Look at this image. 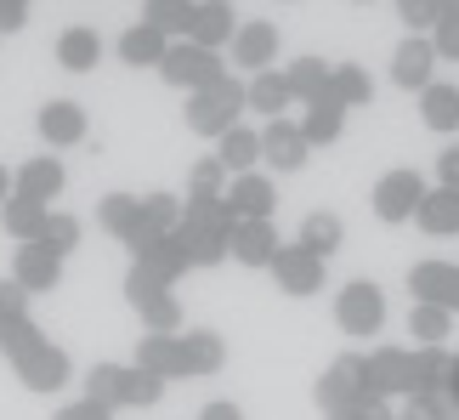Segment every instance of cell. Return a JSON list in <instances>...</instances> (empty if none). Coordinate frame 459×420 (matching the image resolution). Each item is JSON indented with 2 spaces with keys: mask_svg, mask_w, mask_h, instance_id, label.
Masks as SVG:
<instances>
[{
  "mask_svg": "<svg viewBox=\"0 0 459 420\" xmlns=\"http://www.w3.org/2000/svg\"><path fill=\"white\" fill-rule=\"evenodd\" d=\"M0 353L6 363L17 370L29 392H63L68 381H74V363L57 341H46V329L34 319H17V324H0Z\"/></svg>",
  "mask_w": 459,
  "mask_h": 420,
  "instance_id": "6da1fadb",
  "label": "cell"
},
{
  "mask_svg": "<svg viewBox=\"0 0 459 420\" xmlns=\"http://www.w3.org/2000/svg\"><path fill=\"white\" fill-rule=\"evenodd\" d=\"M233 227H238V216L221 199H182L176 239H182V250H187V267H216V261H227Z\"/></svg>",
  "mask_w": 459,
  "mask_h": 420,
  "instance_id": "7a4b0ae2",
  "label": "cell"
},
{
  "mask_svg": "<svg viewBox=\"0 0 459 420\" xmlns=\"http://www.w3.org/2000/svg\"><path fill=\"white\" fill-rule=\"evenodd\" d=\"M85 398L102 409H153L159 398H165V381L136 370V363H97L91 375H85Z\"/></svg>",
  "mask_w": 459,
  "mask_h": 420,
  "instance_id": "3957f363",
  "label": "cell"
},
{
  "mask_svg": "<svg viewBox=\"0 0 459 420\" xmlns=\"http://www.w3.org/2000/svg\"><path fill=\"white\" fill-rule=\"evenodd\" d=\"M250 109V85H244L238 74H221L216 85H204V92H193L187 97V109H182V119H187V131L193 136H227L238 126V114Z\"/></svg>",
  "mask_w": 459,
  "mask_h": 420,
  "instance_id": "277c9868",
  "label": "cell"
},
{
  "mask_svg": "<svg viewBox=\"0 0 459 420\" xmlns=\"http://www.w3.org/2000/svg\"><path fill=\"white\" fill-rule=\"evenodd\" d=\"M126 302L136 307V319H143L148 336H182V302L170 295L165 278L131 267V273H126Z\"/></svg>",
  "mask_w": 459,
  "mask_h": 420,
  "instance_id": "5b68a950",
  "label": "cell"
},
{
  "mask_svg": "<svg viewBox=\"0 0 459 420\" xmlns=\"http://www.w3.org/2000/svg\"><path fill=\"white\" fill-rule=\"evenodd\" d=\"M159 74H165V85H176V92L193 97V92H204V85H216L227 74V63H221V51H204V46H193V40H170Z\"/></svg>",
  "mask_w": 459,
  "mask_h": 420,
  "instance_id": "8992f818",
  "label": "cell"
},
{
  "mask_svg": "<svg viewBox=\"0 0 459 420\" xmlns=\"http://www.w3.org/2000/svg\"><path fill=\"white\" fill-rule=\"evenodd\" d=\"M363 387L375 398H409L414 392V353L409 346H375V353L363 358Z\"/></svg>",
  "mask_w": 459,
  "mask_h": 420,
  "instance_id": "52a82bcc",
  "label": "cell"
},
{
  "mask_svg": "<svg viewBox=\"0 0 459 420\" xmlns=\"http://www.w3.org/2000/svg\"><path fill=\"white\" fill-rule=\"evenodd\" d=\"M334 324H341L346 336H380V324H385V295H380V284H368V278L346 284L341 295H334Z\"/></svg>",
  "mask_w": 459,
  "mask_h": 420,
  "instance_id": "ba28073f",
  "label": "cell"
},
{
  "mask_svg": "<svg viewBox=\"0 0 459 420\" xmlns=\"http://www.w3.org/2000/svg\"><path fill=\"white\" fill-rule=\"evenodd\" d=\"M420 199H426V177L409 165H397V171H385V177L375 182V194H368V205H375V216L380 222H409Z\"/></svg>",
  "mask_w": 459,
  "mask_h": 420,
  "instance_id": "9c48e42d",
  "label": "cell"
},
{
  "mask_svg": "<svg viewBox=\"0 0 459 420\" xmlns=\"http://www.w3.org/2000/svg\"><path fill=\"white\" fill-rule=\"evenodd\" d=\"M267 273H273V284L284 295H317L324 290V256H312L307 244H278Z\"/></svg>",
  "mask_w": 459,
  "mask_h": 420,
  "instance_id": "30bf717a",
  "label": "cell"
},
{
  "mask_svg": "<svg viewBox=\"0 0 459 420\" xmlns=\"http://www.w3.org/2000/svg\"><path fill=\"white\" fill-rule=\"evenodd\" d=\"M363 392H368V387H363V358H358V353L334 358L329 370L317 375V387H312V398H317V409H324V415H334V409H351Z\"/></svg>",
  "mask_w": 459,
  "mask_h": 420,
  "instance_id": "8fae6325",
  "label": "cell"
},
{
  "mask_svg": "<svg viewBox=\"0 0 459 420\" xmlns=\"http://www.w3.org/2000/svg\"><path fill=\"white\" fill-rule=\"evenodd\" d=\"M409 290H414V302H426V307L459 312V267H454V261H414V267H409Z\"/></svg>",
  "mask_w": 459,
  "mask_h": 420,
  "instance_id": "7c38bea8",
  "label": "cell"
},
{
  "mask_svg": "<svg viewBox=\"0 0 459 420\" xmlns=\"http://www.w3.org/2000/svg\"><path fill=\"white\" fill-rule=\"evenodd\" d=\"M227 210H233L238 222H273L278 210V194H273V177H261V171H244V177L227 182Z\"/></svg>",
  "mask_w": 459,
  "mask_h": 420,
  "instance_id": "4fadbf2b",
  "label": "cell"
},
{
  "mask_svg": "<svg viewBox=\"0 0 459 420\" xmlns=\"http://www.w3.org/2000/svg\"><path fill=\"white\" fill-rule=\"evenodd\" d=\"M437 46H431V34H409L397 51H392V80L403 85V92H426L431 74H437Z\"/></svg>",
  "mask_w": 459,
  "mask_h": 420,
  "instance_id": "5bb4252c",
  "label": "cell"
},
{
  "mask_svg": "<svg viewBox=\"0 0 459 420\" xmlns=\"http://www.w3.org/2000/svg\"><path fill=\"white\" fill-rule=\"evenodd\" d=\"M233 34H238V12L227 0H193V23H187L193 46L221 51V46H233Z\"/></svg>",
  "mask_w": 459,
  "mask_h": 420,
  "instance_id": "9a60e30c",
  "label": "cell"
},
{
  "mask_svg": "<svg viewBox=\"0 0 459 420\" xmlns=\"http://www.w3.org/2000/svg\"><path fill=\"white\" fill-rule=\"evenodd\" d=\"M131 267H143L153 278H165V284H176V278L187 273V250H182V239H176V233H159V239L131 244Z\"/></svg>",
  "mask_w": 459,
  "mask_h": 420,
  "instance_id": "2e32d148",
  "label": "cell"
},
{
  "mask_svg": "<svg viewBox=\"0 0 459 420\" xmlns=\"http://www.w3.org/2000/svg\"><path fill=\"white\" fill-rule=\"evenodd\" d=\"M273 57H278V23H267V17L238 23V34H233V63L250 68V74H261V68H273Z\"/></svg>",
  "mask_w": 459,
  "mask_h": 420,
  "instance_id": "e0dca14e",
  "label": "cell"
},
{
  "mask_svg": "<svg viewBox=\"0 0 459 420\" xmlns=\"http://www.w3.org/2000/svg\"><path fill=\"white\" fill-rule=\"evenodd\" d=\"M312 143L301 136V126H290V119H267V131H261V160L273 171H301L307 165Z\"/></svg>",
  "mask_w": 459,
  "mask_h": 420,
  "instance_id": "ac0fdd59",
  "label": "cell"
},
{
  "mask_svg": "<svg viewBox=\"0 0 459 420\" xmlns=\"http://www.w3.org/2000/svg\"><path fill=\"white\" fill-rule=\"evenodd\" d=\"M63 165L51 160V153H34V160H23L17 165V177H12V194H23V199H34V205H46L51 210V199L63 194Z\"/></svg>",
  "mask_w": 459,
  "mask_h": 420,
  "instance_id": "d6986e66",
  "label": "cell"
},
{
  "mask_svg": "<svg viewBox=\"0 0 459 420\" xmlns=\"http://www.w3.org/2000/svg\"><path fill=\"white\" fill-rule=\"evenodd\" d=\"M12 278H17L29 295H34V290H57V284H63V256H51L46 244H17Z\"/></svg>",
  "mask_w": 459,
  "mask_h": 420,
  "instance_id": "ffe728a7",
  "label": "cell"
},
{
  "mask_svg": "<svg viewBox=\"0 0 459 420\" xmlns=\"http://www.w3.org/2000/svg\"><path fill=\"white\" fill-rule=\"evenodd\" d=\"M136 370H148L159 381H182L187 375V353H182V336H143L136 341Z\"/></svg>",
  "mask_w": 459,
  "mask_h": 420,
  "instance_id": "44dd1931",
  "label": "cell"
},
{
  "mask_svg": "<svg viewBox=\"0 0 459 420\" xmlns=\"http://www.w3.org/2000/svg\"><path fill=\"white\" fill-rule=\"evenodd\" d=\"M34 126H40V143H51V148H74V143H85V109H80V102H68V97L46 102Z\"/></svg>",
  "mask_w": 459,
  "mask_h": 420,
  "instance_id": "7402d4cb",
  "label": "cell"
},
{
  "mask_svg": "<svg viewBox=\"0 0 459 420\" xmlns=\"http://www.w3.org/2000/svg\"><path fill=\"white\" fill-rule=\"evenodd\" d=\"M227 256H233L238 267H273V256H278L273 222H238V227H233V244H227Z\"/></svg>",
  "mask_w": 459,
  "mask_h": 420,
  "instance_id": "603a6c76",
  "label": "cell"
},
{
  "mask_svg": "<svg viewBox=\"0 0 459 420\" xmlns=\"http://www.w3.org/2000/svg\"><path fill=\"white\" fill-rule=\"evenodd\" d=\"M97 222H102V233H114L131 250V244L143 239V199H136V194H108L97 205Z\"/></svg>",
  "mask_w": 459,
  "mask_h": 420,
  "instance_id": "cb8c5ba5",
  "label": "cell"
},
{
  "mask_svg": "<svg viewBox=\"0 0 459 420\" xmlns=\"http://www.w3.org/2000/svg\"><path fill=\"white\" fill-rule=\"evenodd\" d=\"M414 222H420V233H431V239L459 233V188H426Z\"/></svg>",
  "mask_w": 459,
  "mask_h": 420,
  "instance_id": "d4e9b609",
  "label": "cell"
},
{
  "mask_svg": "<svg viewBox=\"0 0 459 420\" xmlns=\"http://www.w3.org/2000/svg\"><path fill=\"white\" fill-rule=\"evenodd\" d=\"M165 51H170V40L159 29H148V23H131L119 34V63H131V68H159Z\"/></svg>",
  "mask_w": 459,
  "mask_h": 420,
  "instance_id": "484cf974",
  "label": "cell"
},
{
  "mask_svg": "<svg viewBox=\"0 0 459 420\" xmlns=\"http://www.w3.org/2000/svg\"><path fill=\"white\" fill-rule=\"evenodd\" d=\"M216 160L227 165V177H244V171H255V160H261V131L233 126L227 136H216Z\"/></svg>",
  "mask_w": 459,
  "mask_h": 420,
  "instance_id": "4316f807",
  "label": "cell"
},
{
  "mask_svg": "<svg viewBox=\"0 0 459 420\" xmlns=\"http://www.w3.org/2000/svg\"><path fill=\"white\" fill-rule=\"evenodd\" d=\"M46 216H51V210L34 205V199H23V194H12L6 205H0V227H6V239H17V244H34V239H40Z\"/></svg>",
  "mask_w": 459,
  "mask_h": 420,
  "instance_id": "83f0119b",
  "label": "cell"
},
{
  "mask_svg": "<svg viewBox=\"0 0 459 420\" xmlns=\"http://www.w3.org/2000/svg\"><path fill=\"white\" fill-rule=\"evenodd\" d=\"M284 80H290V97L301 102V109H312L317 97H329V63L324 57H295L284 68Z\"/></svg>",
  "mask_w": 459,
  "mask_h": 420,
  "instance_id": "f1b7e54d",
  "label": "cell"
},
{
  "mask_svg": "<svg viewBox=\"0 0 459 420\" xmlns=\"http://www.w3.org/2000/svg\"><path fill=\"white\" fill-rule=\"evenodd\" d=\"M57 63H63V68H74V74L97 68V63H102V40H97V29H85V23L63 29V34H57Z\"/></svg>",
  "mask_w": 459,
  "mask_h": 420,
  "instance_id": "f546056e",
  "label": "cell"
},
{
  "mask_svg": "<svg viewBox=\"0 0 459 420\" xmlns=\"http://www.w3.org/2000/svg\"><path fill=\"white\" fill-rule=\"evenodd\" d=\"M341 131H346V109L334 97H317L307 109V119H301V136L312 148H329V143H341Z\"/></svg>",
  "mask_w": 459,
  "mask_h": 420,
  "instance_id": "4dcf8cb0",
  "label": "cell"
},
{
  "mask_svg": "<svg viewBox=\"0 0 459 420\" xmlns=\"http://www.w3.org/2000/svg\"><path fill=\"white\" fill-rule=\"evenodd\" d=\"M290 80H284V68H261V74H250V109H261L267 119H284L290 109Z\"/></svg>",
  "mask_w": 459,
  "mask_h": 420,
  "instance_id": "1f68e13d",
  "label": "cell"
},
{
  "mask_svg": "<svg viewBox=\"0 0 459 420\" xmlns=\"http://www.w3.org/2000/svg\"><path fill=\"white\" fill-rule=\"evenodd\" d=\"M182 353H187V375H216L227 363V341L216 336V329H187Z\"/></svg>",
  "mask_w": 459,
  "mask_h": 420,
  "instance_id": "d6a6232c",
  "label": "cell"
},
{
  "mask_svg": "<svg viewBox=\"0 0 459 420\" xmlns=\"http://www.w3.org/2000/svg\"><path fill=\"white\" fill-rule=\"evenodd\" d=\"M420 119H426L431 131H459V85H426L420 92Z\"/></svg>",
  "mask_w": 459,
  "mask_h": 420,
  "instance_id": "836d02e7",
  "label": "cell"
},
{
  "mask_svg": "<svg viewBox=\"0 0 459 420\" xmlns=\"http://www.w3.org/2000/svg\"><path fill=\"white\" fill-rule=\"evenodd\" d=\"M329 97L341 102V109H363V102L375 97V80H368L358 63H329Z\"/></svg>",
  "mask_w": 459,
  "mask_h": 420,
  "instance_id": "e575fe53",
  "label": "cell"
},
{
  "mask_svg": "<svg viewBox=\"0 0 459 420\" xmlns=\"http://www.w3.org/2000/svg\"><path fill=\"white\" fill-rule=\"evenodd\" d=\"M143 23H148V29H159L165 40H187L193 0H143Z\"/></svg>",
  "mask_w": 459,
  "mask_h": 420,
  "instance_id": "d590c367",
  "label": "cell"
},
{
  "mask_svg": "<svg viewBox=\"0 0 459 420\" xmlns=\"http://www.w3.org/2000/svg\"><path fill=\"white\" fill-rule=\"evenodd\" d=\"M341 239H346V222L329 216V210H312V216L301 222V239H295V244H307L312 256H334V250H341Z\"/></svg>",
  "mask_w": 459,
  "mask_h": 420,
  "instance_id": "8d00e7d4",
  "label": "cell"
},
{
  "mask_svg": "<svg viewBox=\"0 0 459 420\" xmlns=\"http://www.w3.org/2000/svg\"><path fill=\"white\" fill-rule=\"evenodd\" d=\"M448 363H454V353H443V346H420L414 353V392H448Z\"/></svg>",
  "mask_w": 459,
  "mask_h": 420,
  "instance_id": "74e56055",
  "label": "cell"
},
{
  "mask_svg": "<svg viewBox=\"0 0 459 420\" xmlns=\"http://www.w3.org/2000/svg\"><path fill=\"white\" fill-rule=\"evenodd\" d=\"M227 165L216 160V153H204V160H193L187 171V199H227Z\"/></svg>",
  "mask_w": 459,
  "mask_h": 420,
  "instance_id": "f35d334b",
  "label": "cell"
},
{
  "mask_svg": "<svg viewBox=\"0 0 459 420\" xmlns=\"http://www.w3.org/2000/svg\"><path fill=\"white\" fill-rule=\"evenodd\" d=\"M182 227V199H170V194H148L143 199V239H159V233H176ZM136 239V244H143Z\"/></svg>",
  "mask_w": 459,
  "mask_h": 420,
  "instance_id": "ab89813d",
  "label": "cell"
},
{
  "mask_svg": "<svg viewBox=\"0 0 459 420\" xmlns=\"http://www.w3.org/2000/svg\"><path fill=\"white\" fill-rule=\"evenodd\" d=\"M34 244H46L51 256H68V250L80 244V216H68V210H51V216H46V227H40V239H34Z\"/></svg>",
  "mask_w": 459,
  "mask_h": 420,
  "instance_id": "60d3db41",
  "label": "cell"
},
{
  "mask_svg": "<svg viewBox=\"0 0 459 420\" xmlns=\"http://www.w3.org/2000/svg\"><path fill=\"white\" fill-rule=\"evenodd\" d=\"M448 319H454V312L414 302V312H409V336H420V346H443V341H448Z\"/></svg>",
  "mask_w": 459,
  "mask_h": 420,
  "instance_id": "b9f144b4",
  "label": "cell"
},
{
  "mask_svg": "<svg viewBox=\"0 0 459 420\" xmlns=\"http://www.w3.org/2000/svg\"><path fill=\"white\" fill-rule=\"evenodd\" d=\"M409 415L414 420H459V409L448 404V392H414L409 398Z\"/></svg>",
  "mask_w": 459,
  "mask_h": 420,
  "instance_id": "7bdbcfd3",
  "label": "cell"
},
{
  "mask_svg": "<svg viewBox=\"0 0 459 420\" xmlns=\"http://www.w3.org/2000/svg\"><path fill=\"white\" fill-rule=\"evenodd\" d=\"M29 319V290L17 278H0V324H17Z\"/></svg>",
  "mask_w": 459,
  "mask_h": 420,
  "instance_id": "ee69618b",
  "label": "cell"
},
{
  "mask_svg": "<svg viewBox=\"0 0 459 420\" xmlns=\"http://www.w3.org/2000/svg\"><path fill=\"white\" fill-rule=\"evenodd\" d=\"M324 420H392V404H385V398H375V392H363L351 409H334V415H324Z\"/></svg>",
  "mask_w": 459,
  "mask_h": 420,
  "instance_id": "f6af8a7d",
  "label": "cell"
},
{
  "mask_svg": "<svg viewBox=\"0 0 459 420\" xmlns=\"http://www.w3.org/2000/svg\"><path fill=\"white\" fill-rule=\"evenodd\" d=\"M392 6H397V17H403L414 34H420V29H437V0H392Z\"/></svg>",
  "mask_w": 459,
  "mask_h": 420,
  "instance_id": "bcb514c9",
  "label": "cell"
},
{
  "mask_svg": "<svg viewBox=\"0 0 459 420\" xmlns=\"http://www.w3.org/2000/svg\"><path fill=\"white\" fill-rule=\"evenodd\" d=\"M431 46H437V57H443V63H459V17L431 29Z\"/></svg>",
  "mask_w": 459,
  "mask_h": 420,
  "instance_id": "7dc6e473",
  "label": "cell"
},
{
  "mask_svg": "<svg viewBox=\"0 0 459 420\" xmlns=\"http://www.w3.org/2000/svg\"><path fill=\"white\" fill-rule=\"evenodd\" d=\"M51 420H114V409H102V404H91V398H74V404H63Z\"/></svg>",
  "mask_w": 459,
  "mask_h": 420,
  "instance_id": "c3c4849f",
  "label": "cell"
},
{
  "mask_svg": "<svg viewBox=\"0 0 459 420\" xmlns=\"http://www.w3.org/2000/svg\"><path fill=\"white\" fill-rule=\"evenodd\" d=\"M29 23V0H0V34H17Z\"/></svg>",
  "mask_w": 459,
  "mask_h": 420,
  "instance_id": "681fc988",
  "label": "cell"
},
{
  "mask_svg": "<svg viewBox=\"0 0 459 420\" xmlns=\"http://www.w3.org/2000/svg\"><path fill=\"white\" fill-rule=\"evenodd\" d=\"M437 188H459V148L437 153Z\"/></svg>",
  "mask_w": 459,
  "mask_h": 420,
  "instance_id": "f907efd6",
  "label": "cell"
},
{
  "mask_svg": "<svg viewBox=\"0 0 459 420\" xmlns=\"http://www.w3.org/2000/svg\"><path fill=\"white\" fill-rule=\"evenodd\" d=\"M199 420H244V409L233 404V398H216V404H204Z\"/></svg>",
  "mask_w": 459,
  "mask_h": 420,
  "instance_id": "816d5d0a",
  "label": "cell"
},
{
  "mask_svg": "<svg viewBox=\"0 0 459 420\" xmlns=\"http://www.w3.org/2000/svg\"><path fill=\"white\" fill-rule=\"evenodd\" d=\"M448 404L459 409V353H454V363H448Z\"/></svg>",
  "mask_w": 459,
  "mask_h": 420,
  "instance_id": "f5cc1de1",
  "label": "cell"
},
{
  "mask_svg": "<svg viewBox=\"0 0 459 420\" xmlns=\"http://www.w3.org/2000/svg\"><path fill=\"white\" fill-rule=\"evenodd\" d=\"M459 17V0H437V23H454Z\"/></svg>",
  "mask_w": 459,
  "mask_h": 420,
  "instance_id": "db71d44e",
  "label": "cell"
},
{
  "mask_svg": "<svg viewBox=\"0 0 459 420\" xmlns=\"http://www.w3.org/2000/svg\"><path fill=\"white\" fill-rule=\"evenodd\" d=\"M6 199H12V171L0 165V205H6Z\"/></svg>",
  "mask_w": 459,
  "mask_h": 420,
  "instance_id": "11a10c76",
  "label": "cell"
},
{
  "mask_svg": "<svg viewBox=\"0 0 459 420\" xmlns=\"http://www.w3.org/2000/svg\"><path fill=\"white\" fill-rule=\"evenodd\" d=\"M392 420H414V415H392Z\"/></svg>",
  "mask_w": 459,
  "mask_h": 420,
  "instance_id": "9f6ffc18",
  "label": "cell"
}]
</instances>
